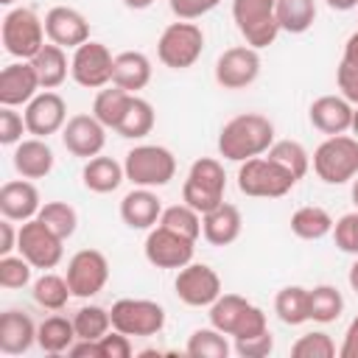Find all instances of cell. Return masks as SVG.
Returning a JSON list of instances; mask_svg holds the SVG:
<instances>
[{
    "label": "cell",
    "instance_id": "6da1fadb",
    "mask_svg": "<svg viewBox=\"0 0 358 358\" xmlns=\"http://www.w3.org/2000/svg\"><path fill=\"white\" fill-rule=\"evenodd\" d=\"M274 143V123L260 112H243L229 117L218 131V154L229 162L260 157Z\"/></svg>",
    "mask_w": 358,
    "mask_h": 358
},
{
    "label": "cell",
    "instance_id": "7a4b0ae2",
    "mask_svg": "<svg viewBox=\"0 0 358 358\" xmlns=\"http://www.w3.org/2000/svg\"><path fill=\"white\" fill-rule=\"evenodd\" d=\"M313 173L324 185H344L358 176V137L330 134L322 140L310 157Z\"/></svg>",
    "mask_w": 358,
    "mask_h": 358
},
{
    "label": "cell",
    "instance_id": "3957f363",
    "mask_svg": "<svg viewBox=\"0 0 358 358\" xmlns=\"http://www.w3.org/2000/svg\"><path fill=\"white\" fill-rule=\"evenodd\" d=\"M299 179L288 173L282 165L268 159L266 154L243 159L238 168V190L252 199H282L285 193L294 190Z\"/></svg>",
    "mask_w": 358,
    "mask_h": 358
},
{
    "label": "cell",
    "instance_id": "277c9868",
    "mask_svg": "<svg viewBox=\"0 0 358 358\" xmlns=\"http://www.w3.org/2000/svg\"><path fill=\"white\" fill-rule=\"evenodd\" d=\"M123 171L134 187H162L176 176V157L165 145L143 143L126 151Z\"/></svg>",
    "mask_w": 358,
    "mask_h": 358
},
{
    "label": "cell",
    "instance_id": "5b68a950",
    "mask_svg": "<svg viewBox=\"0 0 358 358\" xmlns=\"http://www.w3.org/2000/svg\"><path fill=\"white\" fill-rule=\"evenodd\" d=\"M45 20H39V14L34 8L17 6L8 8V14L3 17L0 25V39L8 56L31 62L42 48H45Z\"/></svg>",
    "mask_w": 358,
    "mask_h": 358
},
{
    "label": "cell",
    "instance_id": "8992f818",
    "mask_svg": "<svg viewBox=\"0 0 358 358\" xmlns=\"http://www.w3.org/2000/svg\"><path fill=\"white\" fill-rule=\"evenodd\" d=\"M224 190H227V173L224 165L215 157H199L182 185V201L190 204L196 213H210L213 207H218L224 201Z\"/></svg>",
    "mask_w": 358,
    "mask_h": 358
},
{
    "label": "cell",
    "instance_id": "52a82bcc",
    "mask_svg": "<svg viewBox=\"0 0 358 358\" xmlns=\"http://www.w3.org/2000/svg\"><path fill=\"white\" fill-rule=\"evenodd\" d=\"M210 324L232 338H246V336H257L268 330L263 308L252 305L241 294H221L210 305Z\"/></svg>",
    "mask_w": 358,
    "mask_h": 358
},
{
    "label": "cell",
    "instance_id": "ba28073f",
    "mask_svg": "<svg viewBox=\"0 0 358 358\" xmlns=\"http://www.w3.org/2000/svg\"><path fill=\"white\" fill-rule=\"evenodd\" d=\"M204 50V31L190 20H176L162 28L157 39V59L171 70H187Z\"/></svg>",
    "mask_w": 358,
    "mask_h": 358
},
{
    "label": "cell",
    "instance_id": "9c48e42d",
    "mask_svg": "<svg viewBox=\"0 0 358 358\" xmlns=\"http://www.w3.org/2000/svg\"><path fill=\"white\" fill-rule=\"evenodd\" d=\"M232 20L252 48L274 45L280 34L277 22V0H232Z\"/></svg>",
    "mask_w": 358,
    "mask_h": 358
},
{
    "label": "cell",
    "instance_id": "30bf717a",
    "mask_svg": "<svg viewBox=\"0 0 358 358\" xmlns=\"http://www.w3.org/2000/svg\"><path fill=\"white\" fill-rule=\"evenodd\" d=\"M112 70H115V56L103 42L87 39L73 50L70 59V76L78 87L87 90H103L112 84Z\"/></svg>",
    "mask_w": 358,
    "mask_h": 358
},
{
    "label": "cell",
    "instance_id": "8fae6325",
    "mask_svg": "<svg viewBox=\"0 0 358 358\" xmlns=\"http://www.w3.org/2000/svg\"><path fill=\"white\" fill-rule=\"evenodd\" d=\"M112 327L126 336H157L165 327V308L154 299H117L109 308Z\"/></svg>",
    "mask_w": 358,
    "mask_h": 358
},
{
    "label": "cell",
    "instance_id": "7c38bea8",
    "mask_svg": "<svg viewBox=\"0 0 358 358\" xmlns=\"http://www.w3.org/2000/svg\"><path fill=\"white\" fill-rule=\"evenodd\" d=\"M17 252L34 266V268H56L64 255V238H59L48 224L39 218H31L20 227Z\"/></svg>",
    "mask_w": 358,
    "mask_h": 358
},
{
    "label": "cell",
    "instance_id": "4fadbf2b",
    "mask_svg": "<svg viewBox=\"0 0 358 358\" xmlns=\"http://www.w3.org/2000/svg\"><path fill=\"white\" fill-rule=\"evenodd\" d=\"M143 252H145V260L157 268H182L193 260V252H196V241L157 224L148 229L145 235V243H143Z\"/></svg>",
    "mask_w": 358,
    "mask_h": 358
},
{
    "label": "cell",
    "instance_id": "5bb4252c",
    "mask_svg": "<svg viewBox=\"0 0 358 358\" xmlns=\"http://www.w3.org/2000/svg\"><path fill=\"white\" fill-rule=\"evenodd\" d=\"M64 277H67V285H70L73 296L90 299L98 291H103V285L109 280V260L98 249H78L67 260V274Z\"/></svg>",
    "mask_w": 358,
    "mask_h": 358
},
{
    "label": "cell",
    "instance_id": "9a60e30c",
    "mask_svg": "<svg viewBox=\"0 0 358 358\" xmlns=\"http://www.w3.org/2000/svg\"><path fill=\"white\" fill-rule=\"evenodd\" d=\"M173 288H176V296L190 308H210L224 294L218 271L207 263H193V260L179 268Z\"/></svg>",
    "mask_w": 358,
    "mask_h": 358
},
{
    "label": "cell",
    "instance_id": "2e32d148",
    "mask_svg": "<svg viewBox=\"0 0 358 358\" xmlns=\"http://www.w3.org/2000/svg\"><path fill=\"white\" fill-rule=\"evenodd\" d=\"M260 76V53L252 45L227 48L215 62V81L224 90H246Z\"/></svg>",
    "mask_w": 358,
    "mask_h": 358
},
{
    "label": "cell",
    "instance_id": "e0dca14e",
    "mask_svg": "<svg viewBox=\"0 0 358 358\" xmlns=\"http://www.w3.org/2000/svg\"><path fill=\"white\" fill-rule=\"evenodd\" d=\"M25 126H28V134L34 137H50L56 131L64 129L67 123V103L59 92L53 90H42L36 92L28 103H25Z\"/></svg>",
    "mask_w": 358,
    "mask_h": 358
},
{
    "label": "cell",
    "instance_id": "ac0fdd59",
    "mask_svg": "<svg viewBox=\"0 0 358 358\" xmlns=\"http://www.w3.org/2000/svg\"><path fill=\"white\" fill-rule=\"evenodd\" d=\"M62 143L73 157L92 159L106 145V126L92 112L90 115H73V117H67V123L62 129Z\"/></svg>",
    "mask_w": 358,
    "mask_h": 358
},
{
    "label": "cell",
    "instance_id": "d6986e66",
    "mask_svg": "<svg viewBox=\"0 0 358 358\" xmlns=\"http://www.w3.org/2000/svg\"><path fill=\"white\" fill-rule=\"evenodd\" d=\"M45 34H48V42L59 45V48H78L90 39V22L87 17L78 11V8H70V6H53L48 14H45Z\"/></svg>",
    "mask_w": 358,
    "mask_h": 358
},
{
    "label": "cell",
    "instance_id": "ffe728a7",
    "mask_svg": "<svg viewBox=\"0 0 358 358\" xmlns=\"http://www.w3.org/2000/svg\"><path fill=\"white\" fill-rule=\"evenodd\" d=\"M36 92H42V84L31 62L20 59L0 70V106H25Z\"/></svg>",
    "mask_w": 358,
    "mask_h": 358
},
{
    "label": "cell",
    "instance_id": "44dd1931",
    "mask_svg": "<svg viewBox=\"0 0 358 358\" xmlns=\"http://www.w3.org/2000/svg\"><path fill=\"white\" fill-rule=\"evenodd\" d=\"M352 112H355V106L344 95H319L308 109V120L313 129H319L327 137L347 134L352 126Z\"/></svg>",
    "mask_w": 358,
    "mask_h": 358
},
{
    "label": "cell",
    "instance_id": "7402d4cb",
    "mask_svg": "<svg viewBox=\"0 0 358 358\" xmlns=\"http://www.w3.org/2000/svg\"><path fill=\"white\" fill-rule=\"evenodd\" d=\"M42 207V199H39V190L31 179H11L0 187V213L3 218H11V221H31L36 218Z\"/></svg>",
    "mask_w": 358,
    "mask_h": 358
},
{
    "label": "cell",
    "instance_id": "603a6c76",
    "mask_svg": "<svg viewBox=\"0 0 358 358\" xmlns=\"http://www.w3.org/2000/svg\"><path fill=\"white\" fill-rule=\"evenodd\" d=\"M162 201L154 187H134L120 199V218L129 229H151L159 224Z\"/></svg>",
    "mask_w": 358,
    "mask_h": 358
},
{
    "label": "cell",
    "instance_id": "cb8c5ba5",
    "mask_svg": "<svg viewBox=\"0 0 358 358\" xmlns=\"http://www.w3.org/2000/svg\"><path fill=\"white\" fill-rule=\"evenodd\" d=\"M11 162L22 179H45L53 171L56 157H53V148L48 145L45 137H28V140H20L14 145Z\"/></svg>",
    "mask_w": 358,
    "mask_h": 358
},
{
    "label": "cell",
    "instance_id": "d4e9b609",
    "mask_svg": "<svg viewBox=\"0 0 358 358\" xmlns=\"http://www.w3.org/2000/svg\"><path fill=\"white\" fill-rule=\"evenodd\" d=\"M34 319L25 310H3L0 313V352L3 355H22L36 344Z\"/></svg>",
    "mask_w": 358,
    "mask_h": 358
},
{
    "label": "cell",
    "instance_id": "484cf974",
    "mask_svg": "<svg viewBox=\"0 0 358 358\" xmlns=\"http://www.w3.org/2000/svg\"><path fill=\"white\" fill-rule=\"evenodd\" d=\"M241 229H243V218H241V210L235 204L221 201L218 207H213L210 213L201 215V235L213 246L235 243L241 238Z\"/></svg>",
    "mask_w": 358,
    "mask_h": 358
},
{
    "label": "cell",
    "instance_id": "4316f807",
    "mask_svg": "<svg viewBox=\"0 0 358 358\" xmlns=\"http://www.w3.org/2000/svg\"><path fill=\"white\" fill-rule=\"evenodd\" d=\"M151 81V59L143 50H123L115 56L112 84L126 92H140Z\"/></svg>",
    "mask_w": 358,
    "mask_h": 358
},
{
    "label": "cell",
    "instance_id": "83f0119b",
    "mask_svg": "<svg viewBox=\"0 0 358 358\" xmlns=\"http://www.w3.org/2000/svg\"><path fill=\"white\" fill-rule=\"evenodd\" d=\"M123 179H126L123 165L117 159H112V157H103V154L87 159L84 168H81V182L92 193H112V190L120 187Z\"/></svg>",
    "mask_w": 358,
    "mask_h": 358
},
{
    "label": "cell",
    "instance_id": "f1b7e54d",
    "mask_svg": "<svg viewBox=\"0 0 358 358\" xmlns=\"http://www.w3.org/2000/svg\"><path fill=\"white\" fill-rule=\"evenodd\" d=\"M36 76H39V84L42 90H56L64 84L67 78V70H70V62H67V53L64 48L53 45V42H45V48L31 59Z\"/></svg>",
    "mask_w": 358,
    "mask_h": 358
},
{
    "label": "cell",
    "instance_id": "f546056e",
    "mask_svg": "<svg viewBox=\"0 0 358 358\" xmlns=\"http://www.w3.org/2000/svg\"><path fill=\"white\" fill-rule=\"evenodd\" d=\"M274 313L282 324H305L310 322V296H308V288L302 285H285L277 291L274 296Z\"/></svg>",
    "mask_w": 358,
    "mask_h": 358
},
{
    "label": "cell",
    "instance_id": "4dcf8cb0",
    "mask_svg": "<svg viewBox=\"0 0 358 358\" xmlns=\"http://www.w3.org/2000/svg\"><path fill=\"white\" fill-rule=\"evenodd\" d=\"M333 224H336L333 215L316 204H305L291 215V232L302 241H322L324 235L333 232Z\"/></svg>",
    "mask_w": 358,
    "mask_h": 358
},
{
    "label": "cell",
    "instance_id": "1f68e13d",
    "mask_svg": "<svg viewBox=\"0 0 358 358\" xmlns=\"http://www.w3.org/2000/svg\"><path fill=\"white\" fill-rule=\"evenodd\" d=\"M76 338H78V336H76L73 319H67V316H62V313L48 316V319L36 327V344H39L45 352H50V355L67 352Z\"/></svg>",
    "mask_w": 358,
    "mask_h": 358
},
{
    "label": "cell",
    "instance_id": "d6a6232c",
    "mask_svg": "<svg viewBox=\"0 0 358 358\" xmlns=\"http://www.w3.org/2000/svg\"><path fill=\"white\" fill-rule=\"evenodd\" d=\"M154 123H157L154 106H151L145 98H140V95L134 92V95L129 98V106H126V112H123V117H120V123H117V129H115V131H117L120 137L140 140V137L151 134Z\"/></svg>",
    "mask_w": 358,
    "mask_h": 358
},
{
    "label": "cell",
    "instance_id": "836d02e7",
    "mask_svg": "<svg viewBox=\"0 0 358 358\" xmlns=\"http://www.w3.org/2000/svg\"><path fill=\"white\" fill-rule=\"evenodd\" d=\"M185 352L190 358H227L232 352V347L227 341V333H221L218 327L210 324V327H199L190 333Z\"/></svg>",
    "mask_w": 358,
    "mask_h": 358
},
{
    "label": "cell",
    "instance_id": "e575fe53",
    "mask_svg": "<svg viewBox=\"0 0 358 358\" xmlns=\"http://www.w3.org/2000/svg\"><path fill=\"white\" fill-rule=\"evenodd\" d=\"M316 20V0H277V22L285 34H305Z\"/></svg>",
    "mask_w": 358,
    "mask_h": 358
},
{
    "label": "cell",
    "instance_id": "d590c367",
    "mask_svg": "<svg viewBox=\"0 0 358 358\" xmlns=\"http://www.w3.org/2000/svg\"><path fill=\"white\" fill-rule=\"evenodd\" d=\"M134 92H126V90H120V87H103V90H98V95H95V101H92V115L106 126V129H117V123H120V117H123V112H126V106H129V98H131Z\"/></svg>",
    "mask_w": 358,
    "mask_h": 358
},
{
    "label": "cell",
    "instance_id": "8d00e7d4",
    "mask_svg": "<svg viewBox=\"0 0 358 358\" xmlns=\"http://www.w3.org/2000/svg\"><path fill=\"white\" fill-rule=\"evenodd\" d=\"M308 296H310V319L319 324L336 322L344 310V296L336 285H327V282L313 285V288H308Z\"/></svg>",
    "mask_w": 358,
    "mask_h": 358
},
{
    "label": "cell",
    "instance_id": "74e56055",
    "mask_svg": "<svg viewBox=\"0 0 358 358\" xmlns=\"http://www.w3.org/2000/svg\"><path fill=\"white\" fill-rule=\"evenodd\" d=\"M34 302L45 310H62L67 305V299L73 296L70 285H67V277H59V274H50L45 271L39 280H34Z\"/></svg>",
    "mask_w": 358,
    "mask_h": 358
},
{
    "label": "cell",
    "instance_id": "f35d334b",
    "mask_svg": "<svg viewBox=\"0 0 358 358\" xmlns=\"http://www.w3.org/2000/svg\"><path fill=\"white\" fill-rule=\"evenodd\" d=\"M268 159H274L277 165H282L288 173H294L296 179H302L310 171V154L305 151L302 143L296 140H274L271 148L266 151Z\"/></svg>",
    "mask_w": 358,
    "mask_h": 358
},
{
    "label": "cell",
    "instance_id": "ab89813d",
    "mask_svg": "<svg viewBox=\"0 0 358 358\" xmlns=\"http://www.w3.org/2000/svg\"><path fill=\"white\" fill-rule=\"evenodd\" d=\"M73 327H76V336H78V338H92V341H98L101 336L109 333L112 316H109V310L101 308V305H81V308L73 313Z\"/></svg>",
    "mask_w": 358,
    "mask_h": 358
},
{
    "label": "cell",
    "instance_id": "60d3db41",
    "mask_svg": "<svg viewBox=\"0 0 358 358\" xmlns=\"http://www.w3.org/2000/svg\"><path fill=\"white\" fill-rule=\"evenodd\" d=\"M36 218L42 221V224H48L59 238H73V232H76V227H78V213H76V207H70L67 201H45L42 207H39V213H36Z\"/></svg>",
    "mask_w": 358,
    "mask_h": 358
},
{
    "label": "cell",
    "instance_id": "b9f144b4",
    "mask_svg": "<svg viewBox=\"0 0 358 358\" xmlns=\"http://www.w3.org/2000/svg\"><path fill=\"white\" fill-rule=\"evenodd\" d=\"M159 224L190 238V241H199L201 235V213H196L190 204H173V207H165L162 215H159Z\"/></svg>",
    "mask_w": 358,
    "mask_h": 358
},
{
    "label": "cell",
    "instance_id": "7bdbcfd3",
    "mask_svg": "<svg viewBox=\"0 0 358 358\" xmlns=\"http://www.w3.org/2000/svg\"><path fill=\"white\" fill-rule=\"evenodd\" d=\"M291 355L294 358H333L336 355V344L324 330H313L299 336L291 344Z\"/></svg>",
    "mask_w": 358,
    "mask_h": 358
},
{
    "label": "cell",
    "instance_id": "ee69618b",
    "mask_svg": "<svg viewBox=\"0 0 358 358\" xmlns=\"http://www.w3.org/2000/svg\"><path fill=\"white\" fill-rule=\"evenodd\" d=\"M34 266L22 255H3L0 257V285L3 288H25L31 282Z\"/></svg>",
    "mask_w": 358,
    "mask_h": 358
},
{
    "label": "cell",
    "instance_id": "f6af8a7d",
    "mask_svg": "<svg viewBox=\"0 0 358 358\" xmlns=\"http://www.w3.org/2000/svg\"><path fill=\"white\" fill-rule=\"evenodd\" d=\"M333 241L341 252L347 255H358V210L341 215L336 224H333Z\"/></svg>",
    "mask_w": 358,
    "mask_h": 358
},
{
    "label": "cell",
    "instance_id": "bcb514c9",
    "mask_svg": "<svg viewBox=\"0 0 358 358\" xmlns=\"http://www.w3.org/2000/svg\"><path fill=\"white\" fill-rule=\"evenodd\" d=\"M25 131H28L25 115L14 112V106H0V143L3 145H17Z\"/></svg>",
    "mask_w": 358,
    "mask_h": 358
},
{
    "label": "cell",
    "instance_id": "7dc6e473",
    "mask_svg": "<svg viewBox=\"0 0 358 358\" xmlns=\"http://www.w3.org/2000/svg\"><path fill=\"white\" fill-rule=\"evenodd\" d=\"M241 358H266L271 355L274 350V336L271 330H263L257 336H246V338H235V347H232Z\"/></svg>",
    "mask_w": 358,
    "mask_h": 358
},
{
    "label": "cell",
    "instance_id": "c3c4849f",
    "mask_svg": "<svg viewBox=\"0 0 358 358\" xmlns=\"http://www.w3.org/2000/svg\"><path fill=\"white\" fill-rule=\"evenodd\" d=\"M218 3L221 0H168L173 17L176 20H190V22L199 20V17H204V14H210Z\"/></svg>",
    "mask_w": 358,
    "mask_h": 358
},
{
    "label": "cell",
    "instance_id": "681fc988",
    "mask_svg": "<svg viewBox=\"0 0 358 358\" xmlns=\"http://www.w3.org/2000/svg\"><path fill=\"white\" fill-rule=\"evenodd\" d=\"M129 338H131V336H126V333H120V330L112 327L106 336L98 338V344H101V355H103V358H129V355L134 352Z\"/></svg>",
    "mask_w": 358,
    "mask_h": 358
},
{
    "label": "cell",
    "instance_id": "f907efd6",
    "mask_svg": "<svg viewBox=\"0 0 358 358\" xmlns=\"http://www.w3.org/2000/svg\"><path fill=\"white\" fill-rule=\"evenodd\" d=\"M336 84H338V92L352 106H358V67L355 64H347V62H338V67H336Z\"/></svg>",
    "mask_w": 358,
    "mask_h": 358
},
{
    "label": "cell",
    "instance_id": "816d5d0a",
    "mask_svg": "<svg viewBox=\"0 0 358 358\" xmlns=\"http://www.w3.org/2000/svg\"><path fill=\"white\" fill-rule=\"evenodd\" d=\"M17 241H20V229H14V221L11 218H3L0 221V257L3 255H11L17 249Z\"/></svg>",
    "mask_w": 358,
    "mask_h": 358
},
{
    "label": "cell",
    "instance_id": "f5cc1de1",
    "mask_svg": "<svg viewBox=\"0 0 358 358\" xmlns=\"http://www.w3.org/2000/svg\"><path fill=\"white\" fill-rule=\"evenodd\" d=\"M67 355H73V358H103V355H101V344L92 341V338H76V341L70 344Z\"/></svg>",
    "mask_w": 358,
    "mask_h": 358
},
{
    "label": "cell",
    "instance_id": "db71d44e",
    "mask_svg": "<svg viewBox=\"0 0 358 358\" xmlns=\"http://www.w3.org/2000/svg\"><path fill=\"white\" fill-rule=\"evenodd\" d=\"M338 355L341 358H358V316L347 324V333H344V341L338 347Z\"/></svg>",
    "mask_w": 358,
    "mask_h": 358
},
{
    "label": "cell",
    "instance_id": "11a10c76",
    "mask_svg": "<svg viewBox=\"0 0 358 358\" xmlns=\"http://www.w3.org/2000/svg\"><path fill=\"white\" fill-rule=\"evenodd\" d=\"M341 62H347V64H355V67H358V31L347 36V42H344V56H341Z\"/></svg>",
    "mask_w": 358,
    "mask_h": 358
},
{
    "label": "cell",
    "instance_id": "9f6ffc18",
    "mask_svg": "<svg viewBox=\"0 0 358 358\" xmlns=\"http://www.w3.org/2000/svg\"><path fill=\"white\" fill-rule=\"evenodd\" d=\"M333 11H350V8H355L358 6V0H324Z\"/></svg>",
    "mask_w": 358,
    "mask_h": 358
},
{
    "label": "cell",
    "instance_id": "6f0895ef",
    "mask_svg": "<svg viewBox=\"0 0 358 358\" xmlns=\"http://www.w3.org/2000/svg\"><path fill=\"white\" fill-rule=\"evenodd\" d=\"M157 0H123V6L126 8H134V11H143V8H148V6H154Z\"/></svg>",
    "mask_w": 358,
    "mask_h": 358
},
{
    "label": "cell",
    "instance_id": "680465c9",
    "mask_svg": "<svg viewBox=\"0 0 358 358\" xmlns=\"http://www.w3.org/2000/svg\"><path fill=\"white\" fill-rule=\"evenodd\" d=\"M347 280H350V288L358 294V255H355V263L350 266V274H347Z\"/></svg>",
    "mask_w": 358,
    "mask_h": 358
},
{
    "label": "cell",
    "instance_id": "91938a15",
    "mask_svg": "<svg viewBox=\"0 0 358 358\" xmlns=\"http://www.w3.org/2000/svg\"><path fill=\"white\" fill-rule=\"evenodd\" d=\"M350 131H352V137H358V106H355V112H352V126H350Z\"/></svg>",
    "mask_w": 358,
    "mask_h": 358
},
{
    "label": "cell",
    "instance_id": "94428289",
    "mask_svg": "<svg viewBox=\"0 0 358 358\" xmlns=\"http://www.w3.org/2000/svg\"><path fill=\"white\" fill-rule=\"evenodd\" d=\"M352 201H355V210H358V176L352 179Z\"/></svg>",
    "mask_w": 358,
    "mask_h": 358
},
{
    "label": "cell",
    "instance_id": "6125c7cd",
    "mask_svg": "<svg viewBox=\"0 0 358 358\" xmlns=\"http://www.w3.org/2000/svg\"><path fill=\"white\" fill-rule=\"evenodd\" d=\"M0 3H3V6H14L17 0H0Z\"/></svg>",
    "mask_w": 358,
    "mask_h": 358
}]
</instances>
